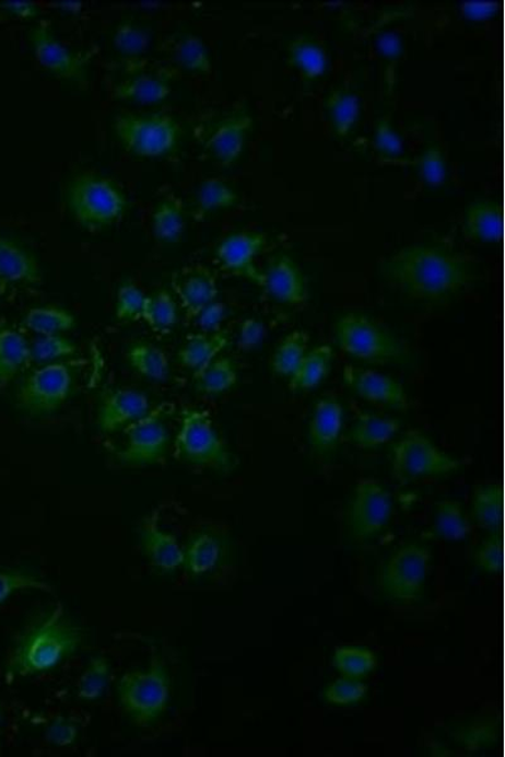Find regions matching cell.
<instances>
[{"mask_svg":"<svg viewBox=\"0 0 505 757\" xmlns=\"http://www.w3.org/2000/svg\"><path fill=\"white\" fill-rule=\"evenodd\" d=\"M380 273L407 298L449 300L474 281L475 266L468 255L442 246H407L381 261Z\"/></svg>","mask_w":505,"mask_h":757,"instance_id":"obj_1","label":"cell"},{"mask_svg":"<svg viewBox=\"0 0 505 757\" xmlns=\"http://www.w3.org/2000/svg\"><path fill=\"white\" fill-rule=\"evenodd\" d=\"M81 640L80 629L59 603L22 633L8 660L7 672L12 676L31 677L51 671L78 652Z\"/></svg>","mask_w":505,"mask_h":757,"instance_id":"obj_2","label":"cell"},{"mask_svg":"<svg viewBox=\"0 0 505 757\" xmlns=\"http://www.w3.org/2000/svg\"><path fill=\"white\" fill-rule=\"evenodd\" d=\"M121 709L138 727L154 725L166 712L171 697L167 666L153 656L149 668L130 671L117 683Z\"/></svg>","mask_w":505,"mask_h":757,"instance_id":"obj_3","label":"cell"},{"mask_svg":"<svg viewBox=\"0 0 505 757\" xmlns=\"http://www.w3.org/2000/svg\"><path fill=\"white\" fill-rule=\"evenodd\" d=\"M68 203L81 226L99 230L125 216L127 197L111 179L94 174L73 178L68 187Z\"/></svg>","mask_w":505,"mask_h":757,"instance_id":"obj_4","label":"cell"},{"mask_svg":"<svg viewBox=\"0 0 505 757\" xmlns=\"http://www.w3.org/2000/svg\"><path fill=\"white\" fill-rule=\"evenodd\" d=\"M114 131L126 150L138 158L158 159L173 153L180 141L181 128L173 115L119 114Z\"/></svg>","mask_w":505,"mask_h":757,"instance_id":"obj_5","label":"cell"},{"mask_svg":"<svg viewBox=\"0 0 505 757\" xmlns=\"http://www.w3.org/2000/svg\"><path fill=\"white\" fill-rule=\"evenodd\" d=\"M175 457L186 464L230 471L235 459L218 434L208 411L184 408L180 431L175 440Z\"/></svg>","mask_w":505,"mask_h":757,"instance_id":"obj_6","label":"cell"},{"mask_svg":"<svg viewBox=\"0 0 505 757\" xmlns=\"http://www.w3.org/2000/svg\"><path fill=\"white\" fill-rule=\"evenodd\" d=\"M336 337L341 350L365 363L388 364L406 357L401 342L362 315L340 317L336 324Z\"/></svg>","mask_w":505,"mask_h":757,"instance_id":"obj_7","label":"cell"},{"mask_svg":"<svg viewBox=\"0 0 505 757\" xmlns=\"http://www.w3.org/2000/svg\"><path fill=\"white\" fill-rule=\"evenodd\" d=\"M431 554L425 545L409 543L388 558L378 578L383 595L397 604L410 605L421 595L428 575Z\"/></svg>","mask_w":505,"mask_h":757,"instance_id":"obj_8","label":"cell"},{"mask_svg":"<svg viewBox=\"0 0 505 757\" xmlns=\"http://www.w3.org/2000/svg\"><path fill=\"white\" fill-rule=\"evenodd\" d=\"M394 475L406 482L421 477L443 476L459 471L462 464L435 446L419 431H411L390 450Z\"/></svg>","mask_w":505,"mask_h":757,"instance_id":"obj_9","label":"cell"},{"mask_svg":"<svg viewBox=\"0 0 505 757\" xmlns=\"http://www.w3.org/2000/svg\"><path fill=\"white\" fill-rule=\"evenodd\" d=\"M73 374L67 364H47L31 373L17 392V405L32 416L51 415L69 398Z\"/></svg>","mask_w":505,"mask_h":757,"instance_id":"obj_10","label":"cell"},{"mask_svg":"<svg viewBox=\"0 0 505 757\" xmlns=\"http://www.w3.org/2000/svg\"><path fill=\"white\" fill-rule=\"evenodd\" d=\"M163 416H165V406H160L125 428L126 446L117 452L120 463L145 466L157 464L165 457L169 434L163 422Z\"/></svg>","mask_w":505,"mask_h":757,"instance_id":"obj_11","label":"cell"},{"mask_svg":"<svg viewBox=\"0 0 505 757\" xmlns=\"http://www.w3.org/2000/svg\"><path fill=\"white\" fill-rule=\"evenodd\" d=\"M392 515V499L372 479L357 482L348 509V526L355 539H371L386 528Z\"/></svg>","mask_w":505,"mask_h":757,"instance_id":"obj_12","label":"cell"},{"mask_svg":"<svg viewBox=\"0 0 505 757\" xmlns=\"http://www.w3.org/2000/svg\"><path fill=\"white\" fill-rule=\"evenodd\" d=\"M36 60L55 77L85 82L86 70L93 54L73 53L54 35L51 23L39 21L31 35Z\"/></svg>","mask_w":505,"mask_h":757,"instance_id":"obj_13","label":"cell"},{"mask_svg":"<svg viewBox=\"0 0 505 757\" xmlns=\"http://www.w3.org/2000/svg\"><path fill=\"white\" fill-rule=\"evenodd\" d=\"M267 236L262 233L240 232L224 238L215 251L220 266L227 273L249 279L263 287V271L256 266V258L266 249Z\"/></svg>","mask_w":505,"mask_h":757,"instance_id":"obj_14","label":"cell"},{"mask_svg":"<svg viewBox=\"0 0 505 757\" xmlns=\"http://www.w3.org/2000/svg\"><path fill=\"white\" fill-rule=\"evenodd\" d=\"M343 375L349 388L366 401L402 411L409 409V395L396 378L352 365L344 369Z\"/></svg>","mask_w":505,"mask_h":757,"instance_id":"obj_15","label":"cell"},{"mask_svg":"<svg viewBox=\"0 0 505 757\" xmlns=\"http://www.w3.org/2000/svg\"><path fill=\"white\" fill-rule=\"evenodd\" d=\"M180 300L186 319H197L200 312L215 302L219 290L214 271L207 266L185 267L176 271L171 281Z\"/></svg>","mask_w":505,"mask_h":757,"instance_id":"obj_16","label":"cell"},{"mask_svg":"<svg viewBox=\"0 0 505 757\" xmlns=\"http://www.w3.org/2000/svg\"><path fill=\"white\" fill-rule=\"evenodd\" d=\"M232 541L224 534L202 531L195 534L184 549V564L192 578L213 574L230 562Z\"/></svg>","mask_w":505,"mask_h":757,"instance_id":"obj_17","label":"cell"},{"mask_svg":"<svg viewBox=\"0 0 505 757\" xmlns=\"http://www.w3.org/2000/svg\"><path fill=\"white\" fill-rule=\"evenodd\" d=\"M150 410L151 403L144 393L127 388L109 389L103 394L97 423L103 432L114 433L125 430Z\"/></svg>","mask_w":505,"mask_h":757,"instance_id":"obj_18","label":"cell"},{"mask_svg":"<svg viewBox=\"0 0 505 757\" xmlns=\"http://www.w3.org/2000/svg\"><path fill=\"white\" fill-rule=\"evenodd\" d=\"M263 288L274 300L291 306H300L308 300L305 276L286 255L268 263L263 271Z\"/></svg>","mask_w":505,"mask_h":757,"instance_id":"obj_19","label":"cell"},{"mask_svg":"<svg viewBox=\"0 0 505 757\" xmlns=\"http://www.w3.org/2000/svg\"><path fill=\"white\" fill-rule=\"evenodd\" d=\"M251 125L248 114L220 120L207 138V150L223 166H232L240 158Z\"/></svg>","mask_w":505,"mask_h":757,"instance_id":"obj_20","label":"cell"},{"mask_svg":"<svg viewBox=\"0 0 505 757\" xmlns=\"http://www.w3.org/2000/svg\"><path fill=\"white\" fill-rule=\"evenodd\" d=\"M141 541L144 555L156 570L171 573L184 564V549L173 534L161 531L157 514L143 522Z\"/></svg>","mask_w":505,"mask_h":757,"instance_id":"obj_21","label":"cell"},{"mask_svg":"<svg viewBox=\"0 0 505 757\" xmlns=\"http://www.w3.org/2000/svg\"><path fill=\"white\" fill-rule=\"evenodd\" d=\"M343 407L332 395L316 403L308 424L309 446L316 454L326 455L337 449L343 428Z\"/></svg>","mask_w":505,"mask_h":757,"instance_id":"obj_22","label":"cell"},{"mask_svg":"<svg viewBox=\"0 0 505 757\" xmlns=\"http://www.w3.org/2000/svg\"><path fill=\"white\" fill-rule=\"evenodd\" d=\"M43 273L38 261L14 238L0 235V282L7 284H39Z\"/></svg>","mask_w":505,"mask_h":757,"instance_id":"obj_23","label":"cell"},{"mask_svg":"<svg viewBox=\"0 0 505 757\" xmlns=\"http://www.w3.org/2000/svg\"><path fill=\"white\" fill-rule=\"evenodd\" d=\"M287 61L307 81L319 79L328 69V54L313 37L297 35L287 45Z\"/></svg>","mask_w":505,"mask_h":757,"instance_id":"obj_24","label":"cell"},{"mask_svg":"<svg viewBox=\"0 0 505 757\" xmlns=\"http://www.w3.org/2000/svg\"><path fill=\"white\" fill-rule=\"evenodd\" d=\"M32 361L30 343L14 328L0 325V391Z\"/></svg>","mask_w":505,"mask_h":757,"instance_id":"obj_25","label":"cell"},{"mask_svg":"<svg viewBox=\"0 0 505 757\" xmlns=\"http://www.w3.org/2000/svg\"><path fill=\"white\" fill-rule=\"evenodd\" d=\"M502 217L494 201H475L469 205L463 218L462 233L471 242L492 243L501 235Z\"/></svg>","mask_w":505,"mask_h":757,"instance_id":"obj_26","label":"cell"},{"mask_svg":"<svg viewBox=\"0 0 505 757\" xmlns=\"http://www.w3.org/2000/svg\"><path fill=\"white\" fill-rule=\"evenodd\" d=\"M171 92L173 89H171L167 79L153 75V73H141V75L120 81L114 88L113 95L118 101L158 104L165 102Z\"/></svg>","mask_w":505,"mask_h":757,"instance_id":"obj_27","label":"cell"},{"mask_svg":"<svg viewBox=\"0 0 505 757\" xmlns=\"http://www.w3.org/2000/svg\"><path fill=\"white\" fill-rule=\"evenodd\" d=\"M401 426L395 418L362 414L347 434V441L363 450L376 449L392 439Z\"/></svg>","mask_w":505,"mask_h":757,"instance_id":"obj_28","label":"cell"},{"mask_svg":"<svg viewBox=\"0 0 505 757\" xmlns=\"http://www.w3.org/2000/svg\"><path fill=\"white\" fill-rule=\"evenodd\" d=\"M230 340L231 335L225 330L214 334L192 335L183 349L178 351V361H180L183 366L193 370V373H198L219 357V353L227 347Z\"/></svg>","mask_w":505,"mask_h":757,"instance_id":"obj_29","label":"cell"},{"mask_svg":"<svg viewBox=\"0 0 505 757\" xmlns=\"http://www.w3.org/2000/svg\"><path fill=\"white\" fill-rule=\"evenodd\" d=\"M325 113L333 133L340 138H345L360 120V97L349 88L333 89L326 97Z\"/></svg>","mask_w":505,"mask_h":757,"instance_id":"obj_30","label":"cell"},{"mask_svg":"<svg viewBox=\"0 0 505 757\" xmlns=\"http://www.w3.org/2000/svg\"><path fill=\"white\" fill-rule=\"evenodd\" d=\"M333 352L329 345H321L306 352L290 376V391L298 393L315 388L330 373Z\"/></svg>","mask_w":505,"mask_h":757,"instance_id":"obj_31","label":"cell"},{"mask_svg":"<svg viewBox=\"0 0 505 757\" xmlns=\"http://www.w3.org/2000/svg\"><path fill=\"white\" fill-rule=\"evenodd\" d=\"M153 233L163 243H177L185 230L184 203L176 196L162 200L152 217Z\"/></svg>","mask_w":505,"mask_h":757,"instance_id":"obj_32","label":"cell"},{"mask_svg":"<svg viewBox=\"0 0 505 757\" xmlns=\"http://www.w3.org/2000/svg\"><path fill=\"white\" fill-rule=\"evenodd\" d=\"M195 388L207 395H219L231 391L238 382V372L230 358H216L193 374Z\"/></svg>","mask_w":505,"mask_h":757,"instance_id":"obj_33","label":"cell"},{"mask_svg":"<svg viewBox=\"0 0 505 757\" xmlns=\"http://www.w3.org/2000/svg\"><path fill=\"white\" fill-rule=\"evenodd\" d=\"M75 324L69 311L56 306L31 308L23 318V326L39 336L60 335L72 330Z\"/></svg>","mask_w":505,"mask_h":757,"instance_id":"obj_34","label":"cell"},{"mask_svg":"<svg viewBox=\"0 0 505 757\" xmlns=\"http://www.w3.org/2000/svg\"><path fill=\"white\" fill-rule=\"evenodd\" d=\"M128 361L134 372L154 382H165L169 375L166 353L152 343H136L128 351Z\"/></svg>","mask_w":505,"mask_h":757,"instance_id":"obj_35","label":"cell"},{"mask_svg":"<svg viewBox=\"0 0 505 757\" xmlns=\"http://www.w3.org/2000/svg\"><path fill=\"white\" fill-rule=\"evenodd\" d=\"M434 532L436 537L447 540H461L469 536L470 524L458 501H439L436 506Z\"/></svg>","mask_w":505,"mask_h":757,"instance_id":"obj_36","label":"cell"},{"mask_svg":"<svg viewBox=\"0 0 505 757\" xmlns=\"http://www.w3.org/2000/svg\"><path fill=\"white\" fill-rule=\"evenodd\" d=\"M309 336L306 331H295L275 348L272 357V372L279 376H291L300 361L306 356Z\"/></svg>","mask_w":505,"mask_h":757,"instance_id":"obj_37","label":"cell"},{"mask_svg":"<svg viewBox=\"0 0 505 757\" xmlns=\"http://www.w3.org/2000/svg\"><path fill=\"white\" fill-rule=\"evenodd\" d=\"M110 663L107 656L96 655L89 662L78 683V698L81 702L99 701L107 689Z\"/></svg>","mask_w":505,"mask_h":757,"instance_id":"obj_38","label":"cell"},{"mask_svg":"<svg viewBox=\"0 0 505 757\" xmlns=\"http://www.w3.org/2000/svg\"><path fill=\"white\" fill-rule=\"evenodd\" d=\"M238 201L239 195L223 179L208 178L199 189L197 217L199 219L216 210L234 208Z\"/></svg>","mask_w":505,"mask_h":757,"instance_id":"obj_39","label":"cell"},{"mask_svg":"<svg viewBox=\"0 0 505 757\" xmlns=\"http://www.w3.org/2000/svg\"><path fill=\"white\" fill-rule=\"evenodd\" d=\"M471 514L484 529L498 528L502 516V499L498 488L484 485L474 491L471 500Z\"/></svg>","mask_w":505,"mask_h":757,"instance_id":"obj_40","label":"cell"},{"mask_svg":"<svg viewBox=\"0 0 505 757\" xmlns=\"http://www.w3.org/2000/svg\"><path fill=\"white\" fill-rule=\"evenodd\" d=\"M153 330L161 331L177 323V303L166 290L145 298L141 316Z\"/></svg>","mask_w":505,"mask_h":757,"instance_id":"obj_41","label":"cell"},{"mask_svg":"<svg viewBox=\"0 0 505 757\" xmlns=\"http://www.w3.org/2000/svg\"><path fill=\"white\" fill-rule=\"evenodd\" d=\"M377 656L371 650L356 647H344L336 650L332 665L344 677L361 678L377 668Z\"/></svg>","mask_w":505,"mask_h":757,"instance_id":"obj_42","label":"cell"},{"mask_svg":"<svg viewBox=\"0 0 505 757\" xmlns=\"http://www.w3.org/2000/svg\"><path fill=\"white\" fill-rule=\"evenodd\" d=\"M174 57L183 69L197 73H209L211 65L208 47L197 35H186L174 45Z\"/></svg>","mask_w":505,"mask_h":757,"instance_id":"obj_43","label":"cell"},{"mask_svg":"<svg viewBox=\"0 0 505 757\" xmlns=\"http://www.w3.org/2000/svg\"><path fill=\"white\" fill-rule=\"evenodd\" d=\"M411 166L418 171V175L423 184L431 187L442 186L446 180L447 168L445 154L436 144L430 145L418 159L410 162Z\"/></svg>","mask_w":505,"mask_h":757,"instance_id":"obj_44","label":"cell"},{"mask_svg":"<svg viewBox=\"0 0 505 757\" xmlns=\"http://www.w3.org/2000/svg\"><path fill=\"white\" fill-rule=\"evenodd\" d=\"M31 347L32 361L39 364L51 363V361L70 358L77 353L78 347L61 335L40 336Z\"/></svg>","mask_w":505,"mask_h":757,"instance_id":"obj_45","label":"cell"},{"mask_svg":"<svg viewBox=\"0 0 505 757\" xmlns=\"http://www.w3.org/2000/svg\"><path fill=\"white\" fill-rule=\"evenodd\" d=\"M113 45L121 55L140 56L150 45L149 33L132 20L121 22L113 36Z\"/></svg>","mask_w":505,"mask_h":757,"instance_id":"obj_46","label":"cell"},{"mask_svg":"<svg viewBox=\"0 0 505 757\" xmlns=\"http://www.w3.org/2000/svg\"><path fill=\"white\" fill-rule=\"evenodd\" d=\"M23 590H38L52 592L50 583L36 578L24 570H0V604L14 594Z\"/></svg>","mask_w":505,"mask_h":757,"instance_id":"obj_47","label":"cell"},{"mask_svg":"<svg viewBox=\"0 0 505 757\" xmlns=\"http://www.w3.org/2000/svg\"><path fill=\"white\" fill-rule=\"evenodd\" d=\"M368 694V687L355 678L343 677L324 690L325 701L336 706L360 703Z\"/></svg>","mask_w":505,"mask_h":757,"instance_id":"obj_48","label":"cell"},{"mask_svg":"<svg viewBox=\"0 0 505 757\" xmlns=\"http://www.w3.org/2000/svg\"><path fill=\"white\" fill-rule=\"evenodd\" d=\"M373 147L381 158L398 159L403 153V142L389 117H381L374 126Z\"/></svg>","mask_w":505,"mask_h":757,"instance_id":"obj_49","label":"cell"},{"mask_svg":"<svg viewBox=\"0 0 505 757\" xmlns=\"http://www.w3.org/2000/svg\"><path fill=\"white\" fill-rule=\"evenodd\" d=\"M145 295L140 287L132 282L120 286L117 301V317L120 321L136 319L141 316Z\"/></svg>","mask_w":505,"mask_h":757,"instance_id":"obj_50","label":"cell"},{"mask_svg":"<svg viewBox=\"0 0 505 757\" xmlns=\"http://www.w3.org/2000/svg\"><path fill=\"white\" fill-rule=\"evenodd\" d=\"M46 739L54 746L68 747L77 743L79 726L68 718H55L46 727Z\"/></svg>","mask_w":505,"mask_h":757,"instance_id":"obj_51","label":"cell"},{"mask_svg":"<svg viewBox=\"0 0 505 757\" xmlns=\"http://www.w3.org/2000/svg\"><path fill=\"white\" fill-rule=\"evenodd\" d=\"M502 550L500 540L496 538L489 539L478 547L474 555V562L480 570L494 573L501 567Z\"/></svg>","mask_w":505,"mask_h":757,"instance_id":"obj_52","label":"cell"},{"mask_svg":"<svg viewBox=\"0 0 505 757\" xmlns=\"http://www.w3.org/2000/svg\"><path fill=\"white\" fill-rule=\"evenodd\" d=\"M39 8L30 0H7L0 2V15L4 19L30 21L36 19Z\"/></svg>","mask_w":505,"mask_h":757,"instance_id":"obj_53","label":"cell"},{"mask_svg":"<svg viewBox=\"0 0 505 757\" xmlns=\"http://www.w3.org/2000/svg\"><path fill=\"white\" fill-rule=\"evenodd\" d=\"M225 315V304L215 301L203 308L197 319L203 331L214 334L220 331V326H222Z\"/></svg>","mask_w":505,"mask_h":757,"instance_id":"obj_54","label":"cell"},{"mask_svg":"<svg viewBox=\"0 0 505 757\" xmlns=\"http://www.w3.org/2000/svg\"><path fill=\"white\" fill-rule=\"evenodd\" d=\"M265 337V326L259 323L256 318H248L244 321L240 326L239 333V348L242 350H251L256 348L257 345L263 340Z\"/></svg>","mask_w":505,"mask_h":757,"instance_id":"obj_55","label":"cell"},{"mask_svg":"<svg viewBox=\"0 0 505 757\" xmlns=\"http://www.w3.org/2000/svg\"><path fill=\"white\" fill-rule=\"evenodd\" d=\"M461 13L469 20L483 21L496 13V4L489 2H469L461 5Z\"/></svg>","mask_w":505,"mask_h":757,"instance_id":"obj_56","label":"cell"},{"mask_svg":"<svg viewBox=\"0 0 505 757\" xmlns=\"http://www.w3.org/2000/svg\"><path fill=\"white\" fill-rule=\"evenodd\" d=\"M3 288H5V286L2 282H0V293H2Z\"/></svg>","mask_w":505,"mask_h":757,"instance_id":"obj_57","label":"cell"},{"mask_svg":"<svg viewBox=\"0 0 505 757\" xmlns=\"http://www.w3.org/2000/svg\"><path fill=\"white\" fill-rule=\"evenodd\" d=\"M0 729H2V713H0Z\"/></svg>","mask_w":505,"mask_h":757,"instance_id":"obj_58","label":"cell"}]
</instances>
